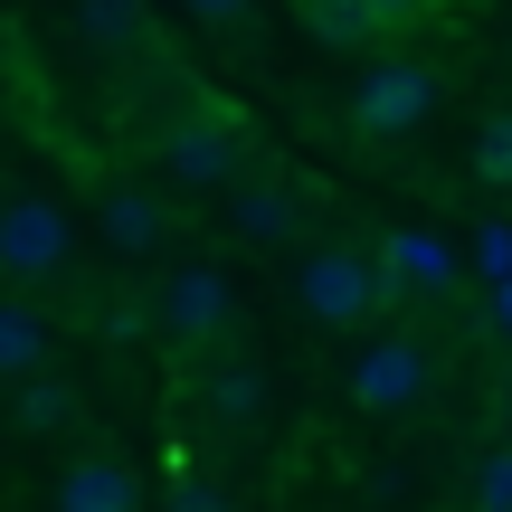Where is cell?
<instances>
[{"mask_svg": "<svg viewBox=\"0 0 512 512\" xmlns=\"http://www.w3.org/2000/svg\"><path fill=\"white\" fill-rule=\"evenodd\" d=\"M228 228L247 247H294L304 238V190L294 181H228Z\"/></svg>", "mask_w": 512, "mask_h": 512, "instance_id": "obj_8", "label": "cell"}, {"mask_svg": "<svg viewBox=\"0 0 512 512\" xmlns=\"http://www.w3.org/2000/svg\"><path fill=\"white\" fill-rule=\"evenodd\" d=\"M152 332H171V342H219L228 332V275L200 266V256H181V266L152 285Z\"/></svg>", "mask_w": 512, "mask_h": 512, "instance_id": "obj_6", "label": "cell"}, {"mask_svg": "<svg viewBox=\"0 0 512 512\" xmlns=\"http://www.w3.org/2000/svg\"><path fill=\"white\" fill-rule=\"evenodd\" d=\"M190 19H200V29H238V19L256 10V0H181Z\"/></svg>", "mask_w": 512, "mask_h": 512, "instance_id": "obj_20", "label": "cell"}, {"mask_svg": "<svg viewBox=\"0 0 512 512\" xmlns=\"http://www.w3.org/2000/svg\"><path fill=\"white\" fill-rule=\"evenodd\" d=\"M370 19H380V29H399V19H427V0H370Z\"/></svg>", "mask_w": 512, "mask_h": 512, "instance_id": "obj_21", "label": "cell"}, {"mask_svg": "<svg viewBox=\"0 0 512 512\" xmlns=\"http://www.w3.org/2000/svg\"><path fill=\"white\" fill-rule=\"evenodd\" d=\"M76 256V219L57 190H0V275H19V285H38V275H57Z\"/></svg>", "mask_w": 512, "mask_h": 512, "instance_id": "obj_2", "label": "cell"}, {"mask_svg": "<svg viewBox=\"0 0 512 512\" xmlns=\"http://www.w3.org/2000/svg\"><path fill=\"white\" fill-rule=\"evenodd\" d=\"M238 152H247V133H238L228 105H181L162 124V162H171L181 190H228L238 181Z\"/></svg>", "mask_w": 512, "mask_h": 512, "instance_id": "obj_4", "label": "cell"}, {"mask_svg": "<svg viewBox=\"0 0 512 512\" xmlns=\"http://www.w3.org/2000/svg\"><path fill=\"white\" fill-rule=\"evenodd\" d=\"M475 181L484 190H512V114H484V133H475Z\"/></svg>", "mask_w": 512, "mask_h": 512, "instance_id": "obj_16", "label": "cell"}, {"mask_svg": "<svg viewBox=\"0 0 512 512\" xmlns=\"http://www.w3.org/2000/svg\"><path fill=\"white\" fill-rule=\"evenodd\" d=\"M86 228L95 238H105L114 256H152L162 247V200H152V190H133V181H95V200H86Z\"/></svg>", "mask_w": 512, "mask_h": 512, "instance_id": "obj_7", "label": "cell"}, {"mask_svg": "<svg viewBox=\"0 0 512 512\" xmlns=\"http://www.w3.org/2000/svg\"><path fill=\"white\" fill-rule=\"evenodd\" d=\"M427 114H437V67H427V57H380V67L351 86V133H370V143H399Z\"/></svg>", "mask_w": 512, "mask_h": 512, "instance_id": "obj_3", "label": "cell"}, {"mask_svg": "<svg viewBox=\"0 0 512 512\" xmlns=\"http://www.w3.org/2000/svg\"><path fill=\"white\" fill-rule=\"evenodd\" d=\"M475 512H512V456H484V475H475Z\"/></svg>", "mask_w": 512, "mask_h": 512, "instance_id": "obj_18", "label": "cell"}, {"mask_svg": "<svg viewBox=\"0 0 512 512\" xmlns=\"http://www.w3.org/2000/svg\"><path fill=\"white\" fill-rule=\"evenodd\" d=\"M475 266L494 275V285L512 275V228H503V219H484V228H475Z\"/></svg>", "mask_w": 512, "mask_h": 512, "instance_id": "obj_17", "label": "cell"}, {"mask_svg": "<svg viewBox=\"0 0 512 512\" xmlns=\"http://www.w3.org/2000/svg\"><path fill=\"white\" fill-rule=\"evenodd\" d=\"M427 380H437V370H427V342H418V332H380V342L351 351V380L342 389H351V408L389 418V408H408Z\"/></svg>", "mask_w": 512, "mask_h": 512, "instance_id": "obj_5", "label": "cell"}, {"mask_svg": "<svg viewBox=\"0 0 512 512\" xmlns=\"http://www.w3.org/2000/svg\"><path fill=\"white\" fill-rule=\"evenodd\" d=\"M380 275H389V294L399 285H456V247L437 238V228H389V247H380Z\"/></svg>", "mask_w": 512, "mask_h": 512, "instance_id": "obj_10", "label": "cell"}, {"mask_svg": "<svg viewBox=\"0 0 512 512\" xmlns=\"http://www.w3.org/2000/svg\"><path fill=\"white\" fill-rule=\"evenodd\" d=\"M171 512H238V503H228L219 484H200V475H181V484H171Z\"/></svg>", "mask_w": 512, "mask_h": 512, "instance_id": "obj_19", "label": "cell"}, {"mask_svg": "<svg viewBox=\"0 0 512 512\" xmlns=\"http://www.w3.org/2000/svg\"><path fill=\"white\" fill-rule=\"evenodd\" d=\"M57 512H143V475L124 456H76L57 475Z\"/></svg>", "mask_w": 512, "mask_h": 512, "instance_id": "obj_9", "label": "cell"}, {"mask_svg": "<svg viewBox=\"0 0 512 512\" xmlns=\"http://www.w3.org/2000/svg\"><path fill=\"white\" fill-rule=\"evenodd\" d=\"M256 408H266V370H256V361L209 370V418H219V427H247Z\"/></svg>", "mask_w": 512, "mask_h": 512, "instance_id": "obj_13", "label": "cell"}, {"mask_svg": "<svg viewBox=\"0 0 512 512\" xmlns=\"http://www.w3.org/2000/svg\"><path fill=\"white\" fill-rule=\"evenodd\" d=\"M294 304H304V323L351 332V323H370V313L389 304V275H380L370 247H313L304 266H294Z\"/></svg>", "mask_w": 512, "mask_h": 512, "instance_id": "obj_1", "label": "cell"}, {"mask_svg": "<svg viewBox=\"0 0 512 512\" xmlns=\"http://www.w3.org/2000/svg\"><path fill=\"white\" fill-rule=\"evenodd\" d=\"M503 323H512V275H503Z\"/></svg>", "mask_w": 512, "mask_h": 512, "instance_id": "obj_22", "label": "cell"}, {"mask_svg": "<svg viewBox=\"0 0 512 512\" xmlns=\"http://www.w3.org/2000/svg\"><path fill=\"white\" fill-rule=\"evenodd\" d=\"M76 29H86L95 48H124V38L143 29V0H76Z\"/></svg>", "mask_w": 512, "mask_h": 512, "instance_id": "obj_15", "label": "cell"}, {"mask_svg": "<svg viewBox=\"0 0 512 512\" xmlns=\"http://www.w3.org/2000/svg\"><path fill=\"white\" fill-rule=\"evenodd\" d=\"M29 370H48V313L0 304V380H29Z\"/></svg>", "mask_w": 512, "mask_h": 512, "instance_id": "obj_12", "label": "cell"}, {"mask_svg": "<svg viewBox=\"0 0 512 512\" xmlns=\"http://www.w3.org/2000/svg\"><path fill=\"white\" fill-rule=\"evenodd\" d=\"M10 418H19V437H67V427H76V389L48 380V370H29L19 399H10Z\"/></svg>", "mask_w": 512, "mask_h": 512, "instance_id": "obj_11", "label": "cell"}, {"mask_svg": "<svg viewBox=\"0 0 512 512\" xmlns=\"http://www.w3.org/2000/svg\"><path fill=\"white\" fill-rule=\"evenodd\" d=\"M304 29L323 38V48H370L380 19H370V0H304Z\"/></svg>", "mask_w": 512, "mask_h": 512, "instance_id": "obj_14", "label": "cell"}]
</instances>
